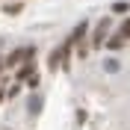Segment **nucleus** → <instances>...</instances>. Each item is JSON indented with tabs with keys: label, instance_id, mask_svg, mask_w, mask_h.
<instances>
[{
	"label": "nucleus",
	"instance_id": "nucleus-1",
	"mask_svg": "<svg viewBox=\"0 0 130 130\" xmlns=\"http://www.w3.org/2000/svg\"><path fill=\"white\" fill-rule=\"evenodd\" d=\"M109 41V18H101L95 24V32H92V47H101Z\"/></svg>",
	"mask_w": 130,
	"mask_h": 130
},
{
	"label": "nucleus",
	"instance_id": "nucleus-2",
	"mask_svg": "<svg viewBox=\"0 0 130 130\" xmlns=\"http://www.w3.org/2000/svg\"><path fill=\"white\" fill-rule=\"evenodd\" d=\"M30 56H36V47H32V44H30V47H18V50H12V53L6 56V68H15L18 62H27Z\"/></svg>",
	"mask_w": 130,
	"mask_h": 130
},
{
	"label": "nucleus",
	"instance_id": "nucleus-3",
	"mask_svg": "<svg viewBox=\"0 0 130 130\" xmlns=\"http://www.w3.org/2000/svg\"><path fill=\"white\" fill-rule=\"evenodd\" d=\"M124 41H127V36H124V32L118 30V32H115V36H112V39L106 41V47H109V50H118V47H121V44H124Z\"/></svg>",
	"mask_w": 130,
	"mask_h": 130
},
{
	"label": "nucleus",
	"instance_id": "nucleus-4",
	"mask_svg": "<svg viewBox=\"0 0 130 130\" xmlns=\"http://www.w3.org/2000/svg\"><path fill=\"white\" fill-rule=\"evenodd\" d=\"M27 109H30V115L36 118V115L41 112V95H32V98H30V104H27Z\"/></svg>",
	"mask_w": 130,
	"mask_h": 130
},
{
	"label": "nucleus",
	"instance_id": "nucleus-5",
	"mask_svg": "<svg viewBox=\"0 0 130 130\" xmlns=\"http://www.w3.org/2000/svg\"><path fill=\"white\" fill-rule=\"evenodd\" d=\"M27 77H32V56L27 59L21 68H18V80H27Z\"/></svg>",
	"mask_w": 130,
	"mask_h": 130
},
{
	"label": "nucleus",
	"instance_id": "nucleus-6",
	"mask_svg": "<svg viewBox=\"0 0 130 130\" xmlns=\"http://www.w3.org/2000/svg\"><path fill=\"white\" fill-rule=\"evenodd\" d=\"M18 12H21V3H9L6 6V15H18Z\"/></svg>",
	"mask_w": 130,
	"mask_h": 130
},
{
	"label": "nucleus",
	"instance_id": "nucleus-7",
	"mask_svg": "<svg viewBox=\"0 0 130 130\" xmlns=\"http://www.w3.org/2000/svg\"><path fill=\"white\" fill-rule=\"evenodd\" d=\"M106 71H118V59H106Z\"/></svg>",
	"mask_w": 130,
	"mask_h": 130
},
{
	"label": "nucleus",
	"instance_id": "nucleus-8",
	"mask_svg": "<svg viewBox=\"0 0 130 130\" xmlns=\"http://www.w3.org/2000/svg\"><path fill=\"white\" fill-rule=\"evenodd\" d=\"M121 32H124V36H127V39H130V18H127V21H124V24H121Z\"/></svg>",
	"mask_w": 130,
	"mask_h": 130
},
{
	"label": "nucleus",
	"instance_id": "nucleus-9",
	"mask_svg": "<svg viewBox=\"0 0 130 130\" xmlns=\"http://www.w3.org/2000/svg\"><path fill=\"white\" fill-rule=\"evenodd\" d=\"M3 68H6V59H3V62H0V71H3Z\"/></svg>",
	"mask_w": 130,
	"mask_h": 130
}]
</instances>
